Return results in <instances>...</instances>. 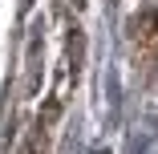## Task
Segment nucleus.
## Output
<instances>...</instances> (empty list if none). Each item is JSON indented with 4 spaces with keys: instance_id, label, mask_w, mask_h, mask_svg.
Returning a JSON list of instances; mask_svg holds the SVG:
<instances>
[{
    "instance_id": "nucleus-1",
    "label": "nucleus",
    "mask_w": 158,
    "mask_h": 154,
    "mask_svg": "<svg viewBox=\"0 0 158 154\" xmlns=\"http://www.w3.org/2000/svg\"><path fill=\"white\" fill-rule=\"evenodd\" d=\"M98 154H106V150H98Z\"/></svg>"
}]
</instances>
